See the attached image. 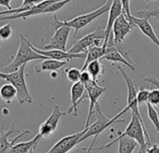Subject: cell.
Listing matches in <instances>:
<instances>
[{"mask_svg": "<svg viewBox=\"0 0 159 153\" xmlns=\"http://www.w3.org/2000/svg\"><path fill=\"white\" fill-rule=\"evenodd\" d=\"M124 136H128L132 139H134L139 146V149L138 153H146V150L149 146H152L151 141H150V137L148 133L145 132L141 122L139 121V120L132 115L131 117V120L128 124V126L126 127L125 131L124 133H122L116 139L112 140L111 142L105 144L103 146H98V147H93L91 151L93 150H100V149H104V148H109L111 147L113 144H115L116 142H118V140Z\"/></svg>", "mask_w": 159, "mask_h": 153, "instance_id": "6da1fadb", "label": "cell"}, {"mask_svg": "<svg viewBox=\"0 0 159 153\" xmlns=\"http://www.w3.org/2000/svg\"><path fill=\"white\" fill-rule=\"evenodd\" d=\"M111 5H112V1H106V3L104 5H102L100 8L95 10L94 11H91V12L86 13V14L80 15V16H78L72 20H69V21H60L58 19V17L56 16V14H53L51 24L54 28V31L59 29L60 27H63V26L73 28L75 30L74 35H73V38H75L76 35L80 29L87 26L93 21H95L97 18H98L99 16L103 15L104 13H106L108 11H110Z\"/></svg>", "mask_w": 159, "mask_h": 153, "instance_id": "7a4b0ae2", "label": "cell"}, {"mask_svg": "<svg viewBox=\"0 0 159 153\" xmlns=\"http://www.w3.org/2000/svg\"><path fill=\"white\" fill-rule=\"evenodd\" d=\"M95 112H96V115H97V120L95 121V123H93L92 125H90L87 129H85V133L84 134V136L82 137V139L80 140V143L86 140L87 138L91 137V136H95L90 146L88 148H83L84 150H86V153H90L91 152V149L93 148V146L95 145V142L98 138V136L105 130L107 129L109 126H111L112 123L114 122H119V121H125L124 119H120L121 116L125 115L129 109L127 107H125L121 112H119L116 116H114L112 119H109L107 118L101 111V108H100V106H99V103L95 107Z\"/></svg>", "mask_w": 159, "mask_h": 153, "instance_id": "3957f363", "label": "cell"}, {"mask_svg": "<svg viewBox=\"0 0 159 153\" xmlns=\"http://www.w3.org/2000/svg\"><path fill=\"white\" fill-rule=\"evenodd\" d=\"M19 37H20V45H19V49H18V51H17L15 57L13 58L12 62L10 64H8L6 67H4L3 70L0 72L6 73V74L13 73V72L17 71L22 65L26 64L30 61L48 60L47 57L42 56L39 53H37L35 50H33V49L29 45V40L23 34H20Z\"/></svg>", "mask_w": 159, "mask_h": 153, "instance_id": "277c9868", "label": "cell"}, {"mask_svg": "<svg viewBox=\"0 0 159 153\" xmlns=\"http://www.w3.org/2000/svg\"><path fill=\"white\" fill-rule=\"evenodd\" d=\"M25 67H26V64H24L17 71L13 73H10V74L0 72V78L7 81L8 83L12 84L16 88L17 100H18V103L21 105L33 103L32 96L28 91L27 84L25 81Z\"/></svg>", "mask_w": 159, "mask_h": 153, "instance_id": "5b68a950", "label": "cell"}, {"mask_svg": "<svg viewBox=\"0 0 159 153\" xmlns=\"http://www.w3.org/2000/svg\"><path fill=\"white\" fill-rule=\"evenodd\" d=\"M69 0H64V1H56V0H45L41 1L40 3L37 4L35 7H33L31 10L19 13L16 15H9V16H0V21L5 20H15V19H23L25 20L28 17L39 15V14H50L58 11L63 7H65L66 4H68Z\"/></svg>", "mask_w": 159, "mask_h": 153, "instance_id": "8992f818", "label": "cell"}, {"mask_svg": "<svg viewBox=\"0 0 159 153\" xmlns=\"http://www.w3.org/2000/svg\"><path fill=\"white\" fill-rule=\"evenodd\" d=\"M106 39V32L101 27L96 29L93 33H90L84 37L75 40L72 47L67 50L69 53L82 54L87 53L92 47H102L101 42Z\"/></svg>", "mask_w": 159, "mask_h": 153, "instance_id": "52a82bcc", "label": "cell"}, {"mask_svg": "<svg viewBox=\"0 0 159 153\" xmlns=\"http://www.w3.org/2000/svg\"><path fill=\"white\" fill-rule=\"evenodd\" d=\"M119 72L121 73L122 76L124 78L125 83H126V87H127V107L129 110H131V113L132 115L136 116L139 121L141 122L144 130L146 133L147 132V129H146V126L143 122V120H142V117L140 115V112H139V104H138V99H137V94H138V92L136 90V86H135V81L130 78L128 76V74L124 70V68L121 66V65H118L117 66Z\"/></svg>", "mask_w": 159, "mask_h": 153, "instance_id": "ba28073f", "label": "cell"}, {"mask_svg": "<svg viewBox=\"0 0 159 153\" xmlns=\"http://www.w3.org/2000/svg\"><path fill=\"white\" fill-rule=\"evenodd\" d=\"M66 114H67L66 112L61 111L58 105H54L52 107V114L43 123L40 124L39 129V134L41 137H45V138L50 137L57 129L59 120Z\"/></svg>", "mask_w": 159, "mask_h": 153, "instance_id": "9c48e42d", "label": "cell"}, {"mask_svg": "<svg viewBox=\"0 0 159 153\" xmlns=\"http://www.w3.org/2000/svg\"><path fill=\"white\" fill-rule=\"evenodd\" d=\"M85 133V129L82 132H79L70 135H66L57 141L46 153H67L76 145L80 143L84 134Z\"/></svg>", "mask_w": 159, "mask_h": 153, "instance_id": "30bf717a", "label": "cell"}, {"mask_svg": "<svg viewBox=\"0 0 159 153\" xmlns=\"http://www.w3.org/2000/svg\"><path fill=\"white\" fill-rule=\"evenodd\" d=\"M84 87H85V91L87 93L88 98L90 100L89 110H88L87 119H86V122H85V128H84V129H87L90 126V120H91L92 114L94 112V108L98 104V99L103 94V93L106 91V88L99 86L98 84V82L94 81H92L90 83L86 84Z\"/></svg>", "mask_w": 159, "mask_h": 153, "instance_id": "8fae6325", "label": "cell"}, {"mask_svg": "<svg viewBox=\"0 0 159 153\" xmlns=\"http://www.w3.org/2000/svg\"><path fill=\"white\" fill-rule=\"evenodd\" d=\"M71 28L69 27H60L59 29L54 31L53 36L51 37L50 42L43 47V50H57L62 51H67L66 50V43L69 37Z\"/></svg>", "mask_w": 159, "mask_h": 153, "instance_id": "7c38bea8", "label": "cell"}, {"mask_svg": "<svg viewBox=\"0 0 159 153\" xmlns=\"http://www.w3.org/2000/svg\"><path fill=\"white\" fill-rule=\"evenodd\" d=\"M133 27H135V24L131 23L130 21H128L124 14L119 16L118 19L115 21L113 24V28H112L114 45L116 46L117 44L122 43V41L130 33Z\"/></svg>", "mask_w": 159, "mask_h": 153, "instance_id": "4fadbf2b", "label": "cell"}, {"mask_svg": "<svg viewBox=\"0 0 159 153\" xmlns=\"http://www.w3.org/2000/svg\"><path fill=\"white\" fill-rule=\"evenodd\" d=\"M70 97H71V100H70L71 105H70L69 108L67 109L66 113L72 114L73 116H77L78 115V106L88 97L84 85L82 84L81 82L74 83L70 89Z\"/></svg>", "mask_w": 159, "mask_h": 153, "instance_id": "5bb4252c", "label": "cell"}, {"mask_svg": "<svg viewBox=\"0 0 159 153\" xmlns=\"http://www.w3.org/2000/svg\"><path fill=\"white\" fill-rule=\"evenodd\" d=\"M123 14V3L120 0H114L112 1V5L111 7V10L109 11V17H108V23L106 25V39L102 44L103 48H107L108 47V43L110 40L111 36L112 35V28H113V24L115 23V21L118 19L119 16H121Z\"/></svg>", "mask_w": 159, "mask_h": 153, "instance_id": "9a60e30c", "label": "cell"}, {"mask_svg": "<svg viewBox=\"0 0 159 153\" xmlns=\"http://www.w3.org/2000/svg\"><path fill=\"white\" fill-rule=\"evenodd\" d=\"M29 45L33 49V50H35L37 53H39V54H40L42 56H45L48 59H52V60L67 62V61H71V60L76 59V58H84V53H82V54H73V53H69L68 51H62V50H43L38 49L30 41H29Z\"/></svg>", "mask_w": 159, "mask_h": 153, "instance_id": "2e32d148", "label": "cell"}, {"mask_svg": "<svg viewBox=\"0 0 159 153\" xmlns=\"http://www.w3.org/2000/svg\"><path fill=\"white\" fill-rule=\"evenodd\" d=\"M132 21L135 26H137L146 37H148L151 39V41H152L159 48V38L155 35V32L151 24L149 23V20L145 18H139L132 15Z\"/></svg>", "mask_w": 159, "mask_h": 153, "instance_id": "e0dca14e", "label": "cell"}, {"mask_svg": "<svg viewBox=\"0 0 159 153\" xmlns=\"http://www.w3.org/2000/svg\"><path fill=\"white\" fill-rule=\"evenodd\" d=\"M40 138H41V136L38 133V134H36L35 137H33L29 141L16 143L8 151V153H34Z\"/></svg>", "mask_w": 159, "mask_h": 153, "instance_id": "ac0fdd59", "label": "cell"}, {"mask_svg": "<svg viewBox=\"0 0 159 153\" xmlns=\"http://www.w3.org/2000/svg\"><path fill=\"white\" fill-rule=\"evenodd\" d=\"M107 49H108V52L101 60H107V61L113 62V63H123V64L126 65L127 67H129L132 71L136 70L135 65L131 62H128L123 56V54L119 51V50L117 49V47L115 45L111 46V47H107Z\"/></svg>", "mask_w": 159, "mask_h": 153, "instance_id": "d6986e66", "label": "cell"}, {"mask_svg": "<svg viewBox=\"0 0 159 153\" xmlns=\"http://www.w3.org/2000/svg\"><path fill=\"white\" fill-rule=\"evenodd\" d=\"M108 52V49L107 48H103V47H92L86 53V57H85V62L84 64L83 65L81 71H84L87 67V65L94 62V61H98V60H101Z\"/></svg>", "mask_w": 159, "mask_h": 153, "instance_id": "ffe728a7", "label": "cell"}, {"mask_svg": "<svg viewBox=\"0 0 159 153\" xmlns=\"http://www.w3.org/2000/svg\"><path fill=\"white\" fill-rule=\"evenodd\" d=\"M66 62L64 61H57V60H52L48 59L40 63L39 64L35 65V72L36 73H40L44 71H57L58 69L62 68L64 65H66Z\"/></svg>", "mask_w": 159, "mask_h": 153, "instance_id": "44dd1931", "label": "cell"}, {"mask_svg": "<svg viewBox=\"0 0 159 153\" xmlns=\"http://www.w3.org/2000/svg\"><path fill=\"white\" fill-rule=\"evenodd\" d=\"M0 97L7 104H11L17 99V90L11 83H5L0 87Z\"/></svg>", "mask_w": 159, "mask_h": 153, "instance_id": "7402d4cb", "label": "cell"}, {"mask_svg": "<svg viewBox=\"0 0 159 153\" xmlns=\"http://www.w3.org/2000/svg\"><path fill=\"white\" fill-rule=\"evenodd\" d=\"M118 153H132L139 144L128 136H124L118 140Z\"/></svg>", "mask_w": 159, "mask_h": 153, "instance_id": "603a6c76", "label": "cell"}, {"mask_svg": "<svg viewBox=\"0 0 159 153\" xmlns=\"http://www.w3.org/2000/svg\"><path fill=\"white\" fill-rule=\"evenodd\" d=\"M85 70L90 74L93 81H97L104 73V66L101 63V60H98L90 63Z\"/></svg>", "mask_w": 159, "mask_h": 153, "instance_id": "cb8c5ba5", "label": "cell"}, {"mask_svg": "<svg viewBox=\"0 0 159 153\" xmlns=\"http://www.w3.org/2000/svg\"><path fill=\"white\" fill-rule=\"evenodd\" d=\"M146 107H147V114H148V117H149V119L151 120V121L154 125L156 131L159 133V116H158V113H157L156 109L154 108V107L152 106L151 104L147 103L146 104Z\"/></svg>", "mask_w": 159, "mask_h": 153, "instance_id": "d4e9b609", "label": "cell"}, {"mask_svg": "<svg viewBox=\"0 0 159 153\" xmlns=\"http://www.w3.org/2000/svg\"><path fill=\"white\" fill-rule=\"evenodd\" d=\"M65 72L66 74L67 80L73 82V84L80 82V79H81V74H82V71L80 69L75 68V67H70V68L66 69Z\"/></svg>", "mask_w": 159, "mask_h": 153, "instance_id": "484cf974", "label": "cell"}, {"mask_svg": "<svg viewBox=\"0 0 159 153\" xmlns=\"http://www.w3.org/2000/svg\"><path fill=\"white\" fill-rule=\"evenodd\" d=\"M13 30L10 24L2 25L0 27V40H8L12 36Z\"/></svg>", "mask_w": 159, "mask_h": 153, "instance_id": "4316f807", "label": "cell"}, {"mask_svg": "<svg viewBox=\"0 0 159 153\" xmlns=\"http://www.w3.org/2000/svg\"><path fill=\"white\" fill-rule=\"evenodd\" d=\"M149 94H150V91L141 87L139 89V91L138 92L137 94V99H138V104L139 105H143V104H147L149 101Z\"/></svg>", "mask_w": 159, "mask_h": 153, "instance_id": "83f0119b", "label": "cell"}, {"mask_svg": "<svg viewBox=\"0 0 159 153\" xmlns=\"http://www.w3.org/2000/svg\"><path fill=\"white\" fill-rule=\"evenodd\" d=\"M138 15L145 19H149L150 17H152V16H159V8L153 7V8H150L144 11H140L138 12Z\"/></svg>", "mask_w": 159, "mask_h": 153, "instance_id": "f1b7e54d", "label": "cell"}, {"mask_svg": "<svg viewBox=\"0 0 159 153\" xmlns=\"http://www.w3.org/2000/svg\"><path fill=\"white\" fill-rule=\"evenodd\" d=\"M148 103L151 104L152 106L159 107V89H155V90L150 91Z\"/></svg>", "mask_w": 159, "mask_h": 153, "instance_id": "f546056e", "label": "cell"}, {"mask_svg": "<svg viewBox=\"0 0 159 153\" xmlns=\"http://www.w3.org/2000/svg\"><path fill=\"white\" fill-rule=\"evenodd\" d=\"M93 81L92 76H90V74L84 70V71H82V74H81V79H80V82H81L82 84H84V86L88 83H90L91 81Z\"/></svg>", "mask_w": 159, "mask_h": 153, "instance_id": "4dcf8cb0", "label": "cell"}, {"mask_svg": "<svg viewBox=\"0 0 159 153\" xmlns=\"http://www.w3.org/2000/svg\"><path fill=\"white\" fill-rule=\"evenodd\" d=\"M144 81H147L150 84L157 87V89H159V81L157 79H155L153 76H146V78L144 79Z\"/></svg>", "mask_w": 159, "mask_h": 153, "instance_id": "1f68e13d", "label": "cell"}, {"mask_svg": "<svg viewBox=\"0 0 159 153\" xmlns=\"http://www.w3.org/2000/svg\"><path fill=\"white\" fill-rule=\"evenodd\" d=\"M11 0H0V6L7 8V9H8L7 11H11V10H13V9L11 8Z\"/></svg>", "mask_w": 159, "mask_h": 153, "instance_id": "d6a6232c", "label": "cell"}, {"mask_svg": "<svg viewBox=\"0 0 159 153\" xmlns=\"http://www.w3.org/2000/svg\"><path fill=\"white\" fill-rule=\"evenodd\" d=\"M146 153H159V146L157 145H152L147 148Z\"/></svg>", "mask_w": 159, "mask_h": 153, "instance_id": "836d02e7", "label": "cell"}, {"mask_svg": "<svg viewBox=\"0 0 159 153\" xmlns=\"http://www.w3.org/2000/svg\"><path fill=\"white\" fill-rule=\"evenodd\" d=\"M51 76H52V79H56L57 76H58V74H57V72H56V71L51 72Z\"/></svg>", "mask_w": 159, "mask_h": 153, "instance_id": "e575fe53", "label": "cell"}, {"mask_svg": "<svg viewBox=\"0 0 159 153\" xmlns=\"http://www.w3.org/2000/svg\"><path fill=\"white\" fill-rule=\"evenodd\" d=\"M0 45H1V40H0Z\"/></svg>", "mask_w": 159, "mask_h": 153, "instance_id": "d590c367", "label": "cell"}, {"mask_svg": "<svg viewBox=\"0 0 159 153\" xmlns=\"http://www.w3.org/2000/svg\"></svg>", "mask_w": 159, "mask_h": 153, "instance_id": "8d00e7d4", "label": "cell"}]
</instances>
